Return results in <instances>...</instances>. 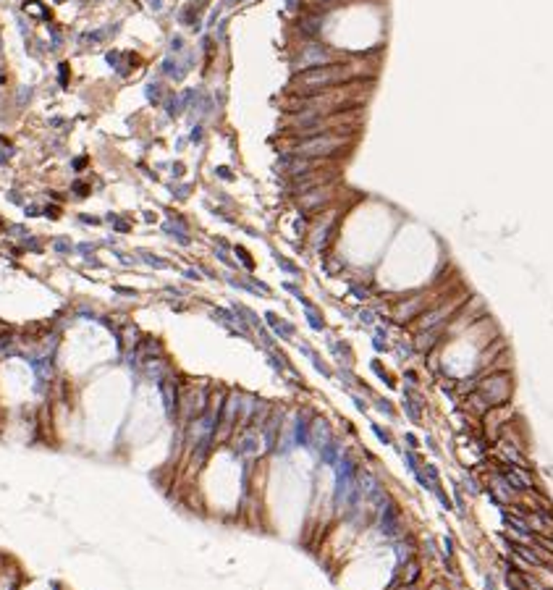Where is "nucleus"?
Masks as SVG:
<instances>
[{
    "mask_svg": "<svg viewBox=\"0 0 553 590\" xmlns=\"http://www.w3.org/2000/svg\"><path fill=\"white\" fill-rule=\"evenodd\" d=\"M24 11L26 13H34V19H48V11H45L37 0H29V3L24 6Z\"/></svg>",
    "mask_w": 553,
    "mask_h": 590,
    "instance_id": "20e7f679",
    "label": "nucleus"
},
{
    "mask_svg": "<svg viewBox=\"0 0 553 590\" xmlns=\"http://www.w3.org/2000/svg\"><path fill=\"white\" fill-rule=\"evenodd\" d=\"M344 145V136H333V134H317L312 139H304L297 147L299 155H330L333 150H339Z\"/></svg>",
    "mask_w": 553,
    "mask_h": 590,
    "instance_id": "f03ea898",
    "label": "nucleus"
},
{
    "mask_svg": "<svg viewBox=\"0 0 553 590\" xmlns=\"http://www.w3.org/2000/svg\"><path fill=\"white\" fill-rule=\"evenodd\" d=\"M351 76H354V71L346 63H322V66H312V68L302 71L297 76V84L302 89H307L310 95H315V92L333 89L344 82H351Z\"/></svg>",
    "mask_w": 553,
    "mask_h": 590,
    "instance_id": "f257e3e1",
    "label": "nucleus"
},
{
    "mask_svg": "<svg viewBox=\"0 0 553 590\" xmlns=\"http://www.w3.org/2000/svg\"><path fill=\"white\" fill-rule=\"evenodd\" d=\"M427 590H451V587H449V585H443V582H433Z\"/></svg>",
    "mask_w": 553,
    "mask_h": 590,
    "instance_id": "39448f33",
    "label": "nucleus"
},
{
    "mask_svg": "<svg viewBox=\"0 0 553 590\" xmlns=\"http://www.w3.org/2000/svg\"><path fill=\"white\" fill-rule=\"evenodd\" d=\"M422 577V564L417 562V559H407V564H404V569H401V574H398V582L401 585H414Z\"/></svg>",
    "mask_w": 553,
    "mask_h": 590,
    "instance_id": "7ed1b4c3",
    "label": "nucleus"
}]
</instances>
